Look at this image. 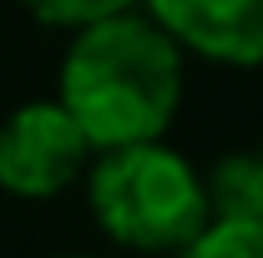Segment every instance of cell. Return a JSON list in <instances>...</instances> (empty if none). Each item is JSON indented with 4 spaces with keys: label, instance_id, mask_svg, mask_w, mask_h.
<instances>
[{
    "label": "cell",
    "instance_id": "obj_6",
    "mask_svg": "<svg viewBox=\"0 0 263 258\" xmlns=\"http://www.w3.org/2000/svg\"><path fill=\"white\" fill-rule=\"evenodd\" d=\"M172 258H263V228L238 218H208Z\"/></svg>",
    "mask_w": 263,
    "mask_h": 258
},
{
    "label": "cell",
    "instance_id": "obj_5",
    "mask_svg": "<svg viewBox=\"0 0 263 258\" xmlns=\"http://www.w3.org/2000/svg\"><path fill=\"white\" fill-rule=\"evenodd\" d=\"M208 202H213V218H238V223L263 228V142L228 152L208 172Z\"/></svg>",
    "mask_w": 263,
    "mask_h": 258
},
{
    "label": "cell",
    "instance_id": "obj_7",
    "mask_svg": "<svg viewBox=\"0 0 263 258\" xmlns=\"http://www.w3.org/2000/svg\"><path fill=\"white\" fill-rule=\"evenodd\" d=\"M41 26H56V31H81L91 21H106V15H122V10H137L142 0H21Z\"/></svg>",
    "mask_w": 263,
    "mask_h": 258
},
{
    "label": "cell",
    "instance_id": "obj_4",
    "mask_svg": "<svg viewBox=\"0 0 263 258\" xmlns=\"http://www.w3.org/2000/svg\"><path fill=\"white\" fill-rule=\"evenodd\" d=\"M182 51L218 66H263V0H142Z\"/></svg>",
    "mask_w": 263,
    "mask_h": 258
},
{
    "label": "cell",
    "instance_id": "obj_3",
    "mask_svg": "<svg viewBox=\"0 0 263 258\" xmlns=\"http://www.w3.org/2000/svg\"><path fill=\"white\" fill-rule=\"evenodd\" d=\"M91 142L61 101H26L0 122V193L41 202L86 177Z\"/></svg>",
    "mask_w": 263,
    "mask_h": 258
},
{
    "label": "cell",
    "instance_id": "obj_2",
    "mask_svg": "<svg viewBox=\"0 0 263 258\" xmlns=\"http://www.w3.org/2000/svg\"><path fill=\"white\" fill-rule=\"evenodd\" d=\"M86 202L97 228L132 253H177L213 218L208 177L162 137L97 152L86 162Z\"/></svg>",
    "mask_w": 263,
    "mask_h": 258
},
{
    "label": "cell",
    "instance_id": "obj_1",
    "mask_svg": "<svg viewBox=\"0 0 263 258\" xmlns=\"http://www.w3.org/2000/svg\"><path fill=\"white\" fill-rule=\"evenodd\" d=\"M91 152L152 142L182 106V46L152 15H106L71 31L56 91Z\"/></svg>",
    "mask_w": 263,
    "mask_h": 258
},
{
    "label": "cell",
    "instance_id": "obj_8",
    "mask_svg": "<svg viewBox=\"0 0 263 258\" xmlns=\"http://www.w3.org/2000/svg\"><path fill=\"white\" fill-rule=\"evenodd\" d=\"M56 258H91V253H56Z\"/></svg>",
    "mask_w": 263,
    "mask_h": 258
}]
</instances>
